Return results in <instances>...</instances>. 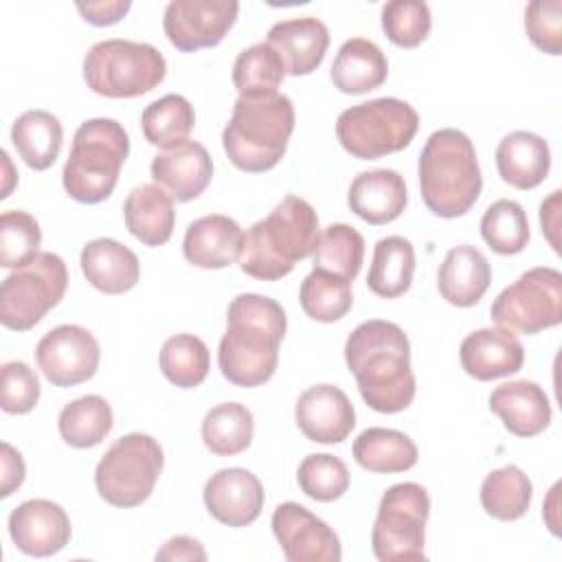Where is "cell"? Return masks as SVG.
Instances as JSON below:
<instances>
[{
	"mask_svg": "<svg viewBox=\"0 0 562 562\" xmlns=\"http://www.w3.org/2000/svg\"><path fill=\"white\" fill-rule=\"evenodd\" d=\"M314 270L336 274L340 279L353 281L362 268L364 239L349 224H329L312 252Z\"/></svg>",
	"mask_w": 562,
	"mask_h": 562,
	"instance_id": "cell-38",
	"label": "cell"
},
{
	"mask_svg": "<svg viewBox=\"0 0 562 562\" xmlns=\"http://www.w3.org/2000/svg\"><path fill=\"white\" fill-rule=\"evenodd\" d=\"M283 77V59L268 42H259L244 48L233 64V86L244 99H261L277 94V88L281 86Z\"/></svg>",
	"mask_w": 562,
	"mask_h": 562,
	"instance_id": "cell-36",
	"label": "cell"
},
{
	"mask_svg": "<svg viewBox=\"0 0 562 562\" xmlns=\"http://www.w3.org/2000/svg\"><path fill=\"white\" fill-rule=\"evenodd\" d=\"M318 237L314 206L299 195H285L268 217L246 231L237 259L239 268L252 279L277 281L290 274L296 261L314 252Z\"/></svg>",
	"mask_w": 562,
	"mask_h": 562,
	"instance_id": "cell-3",
	"label": "cell"
},
{
	"mask_svg": "<svg viewBox=\"0 0 562 562\" xmlns=\"http://www.w3.org/2000/svg\"><path fill=\"white\" fill-rule=\"evenodd\" d=\"M459 360L470 378L490 382L520 371L525 349L514 331L505 327H483L463 338Z\"/></svg>",
	"mask_w": 562,
	"mask_h": 562,
	"instance_id": "cell-19",
	"label": "cell"
},
{
	"mask_svg": "<svg viewBox=\"0 0 562 562\" xmlns=\"http://www.w3.org/2000/svg\"><path fill=\"white\" fill-rule=\"evenodd\" d=\"M2 450V485H0V494L7 498L11 496L24 481V474H26V468H24V459L22 454L7 441H2L0 446Z\"/></svg>",
	"mask_w": 562,
	"mask_h": 562,
	"instance_id": "cell-49",
	"label": "cell"
},
{
	"mask_svg": "<svg viewBox=\"0 0 562 562\" xmlns=\"http://www.w3.org/2000/svg\"><path fill=\"white\" fill-rule=\"evenodd\" d=\"M490 411L516 437H536L551 424V404L544 389L531 380H514L496 386Z\"/></svg>",
	"mask_w": 562,
	"mask_h": 562,
	"instance_id": "cell-23",
	"label": "cell"
},
{
	"mask_svg": "<svg viewBox=\"0 0 562 562\" xmlns=\"http://www.w3.org/2000/svg\"><path fill=\"white\" fill-rule=\"evenodd\" d=\"M481 237L498 255H518L529 241L525 209L507 198L492 202L481 217Z\"/></svg>",
	"mask_w": 562,
	"mask_h": 562,
	"instance_id": "cell-41",
	"label": "cell"
},
{
	"mask_svg": "<svg viewBox=\"0 0 562 562\" xmlns=\"http://www.w3.org/2000/svg\"><path fill=\"white\" fill-rule=\"evenodd\" d=\"M299 301L303 312L318 323L340 321L353 305L351 281L323 270H312L301 281Z\"/></svg>",
	"mask_w": 562,
	"mask_h": 562,
	"instance_id": "cell-40",
	"label": "cell"
},
{
	"mask_svg": "<svg viewBox=\"0 0 562 562\" xmlns=\"http://www.w3.org/2000/svg\"><path fill=\"white\" fill-rule=\"evenodd\" d=\"M255 432V417L250 408L239 402H224L206 411L202 419V441L217 457H233L244 452Z\"/></svg>",
	"mask_w": 562,
	"mask_h": 562,
	"instance_id": "cell-34",
	"label": "cell"
},
{
	"mask_svg": "<svg viewBox=\"0 0 562 562\" xmlns=\"http://www.w3.org/2000/svg\"><path fill=\"white\" fill-rule=\"evenodd\" d=\"M419 127L417 110L395 97H380L340 112L338 143L360 160H375L411 145Z\"/></svg>",
	"mask_w": 562,
	"mask_h": 562,
	"instance_id": "cell-8",
	"label": "cell"
},
{
	"mask_svg": "<svg viewBox=\"0 0 562 562\" xmlns=\"http://www.w3.org/2000/svg\"><path fill=\"white\" fill-rule=\"evenodd\" d=\"M40 380L35 371L22 362L11 360L0 371V406L9 415H24L40 402Z\"/></svg>",
	"mask_w": 562,
	"mask_h": 562,
	"instance_id": "cell-45",
	"label": "cell"
},
{
	"mask_svg": "<svg viewBox=\"0 0 562 562\" xmlns=\"http://www.w3.org/2000/svg\"><path fill=\"white\" fill-rule=\"evenodd\" d=\"M430 496L419 483L406 481L391 485L378 505L371 531V549L380 562L424 560L426 520Z\"/></svg>",
	"mask_w": 562,
	"mask_h": 562,
	"instance_id": "cell-10",
	"label": "cell"
},
{
	"mask_svg": "<svg viewBox=\"0 0 562 562\" xmlns=\"http://www.w3.org/2000/svg\"><path fill=\"white\" fill-rule=\"evenodd\" d=\"M490 316L498 327L538 334L562 323V274L549 266L522 272L492 303Z\"/></svg>",
	"mask_w": 562,
	"mask_h": 562,
	"instance_id": "cell-12",
	"label": "cell"
},
{
	"mask_svg": "<svg viewBox=\"0 0 562 562\" xmlns=\"http://www.w3.org/2000/svg\"><path fill=\"white\" fill-rule=\"evenodd\" d=\"M244 233L228 215H204L187 226L182 239V255L189 263L206 270L231 266L239 259Z\"/></svg>",
	"mask_w": 562,
	"mask_h": 562,
	"instance_id": "cell-22",
	"label": "cell"
},
{
	"mask_svg": "<svg viewBox=\"0 0 562 562\" xmlns=\"http://www.w3.org/2000/svg\"><path fill=\"white\" fill-rule=\"evenodd\" d=\"M193 125H195L193 105L182 94H165L151 101L140 114V127H143L145 140L160 149H171L189 140Z\"/></svg>",
	"mask_w": 562,
	"mask_h": 562,
	"instance_id": "cell-35",
	"label": "cell"
},
{
	"mask_svg": "<svg viewBox=\"0 0 562 562\" xmlns=\"http://www.w3.org/2000/svg\"><path fill=\"white\" fill-rule=\"evenodd\" d=\"M11 140L18 156L35 171H46L59 156L64 127L53 112L26 110L11 125Z\"/></svg>",
	"mask_w": 562,
	"mask_h": 562,
	"instance_id": "cell-30",
	"label": "cell"
},
{
	"mask_svg": "<svg viewBox=\"0 0 562 562\" xmlns=\"http://www.w3.org/2000/svg\"><path fill=\"white\" fill-rule=\"evenodd\" d=\"M112 406L101 395H83L68 402L57 419L61 439L72 448L99 446L112 430Z\"/></svg>",
	"mask_w": 562,
	"mask_h": 562,
	"instance_id": "cell-33",
	"label": "cell"
},
{
	"mask_svg": "<svg viewBox=\"0 0 562 562\" xmlns=\"http://www.w3.org/2000/svg\"><path fill=\"white\" fill-rule=\"evenodd\" d=\"M345 362L362 400L378 413H400L415 397L411 342L391 321H364L345 342Z\"/></svg>",
	"mask_w": 562,
	"mask_h": 562,
	"instance_id": "cell-1",
	"label": "cell"
},
{
	"mask_svg": "<svg viewBox=\"0 0 562 562\" xmlns=\"http://www.w3.org/2000/svg\"><path fill=\"white\" fill-rule=\"evenodd\" d=\"M560 193L562 191L555 189L540 204V226H542V233H544L547 241L551 244V248L555 252H560V241H558V231H560Z\"/></svg>",
	"mask_w": 562,
	"mask_h": 562,
	"instance_id": "cell-50",
	"label": "cell"
},
{
	"mask_svg": "<svg viewBox=\"0 0 562 562\" xmlns=\"http://www.w3.org/2000/svg\"><path fill=\"white\" fill-rule=\"evenodd\" d=\"M42 231L26 211H4L0 217V266L24 268L40 255Z\"/></svg>",
	"mask_w": 562,
	"mask_h": 562,
	"instance_id": "cell-43",
	"label": "cell"
},
{
	"mask_svg": "<svg viewBox=\"0 0 562 562\" xmlns=\"http://www.w3.org/2000/svg\"><path fill=\"white\" fill-rule=\"evenodd\" d=\"M299 487L305 496L318 503L338 501L349 490V470L342 459L321 452L307 454L296 470Z\"/></svg>",
	"mask_w": 562,
	"mask_h": 562,
	"instance_id": "cell-42",
	"label": "cell"
},
{
	"mask_svg": "<svg viewBox=\"0 0 562 562\" xmlns=\"http://www.w3.org/2000/svg\"><path fill=\"white\" fill-rule=\"evenodd\" d=\"M149 169L156 184L178 202L198 198L213 178V160L206 147L195 140H184L178 147L156 154Z\"/></svg>",
	"mask_w": 562,
	"mask_h": 562,
	"instance_id": "cell-20",
	"label": "cell"
},
{
	"mask_svg": "<svg viewBox=\"0 0 562 562\" xmlns=\"http://www.w3.org/2000/svg\"><path fill=\"white\" fill-rule=\"evenodd\" d=\"M492 281V268L485 255L470 246L461 244L448 250L439 270L437 288L439 294L457 307H472L487 292Z\"/></svg>",
	"mask_w": 562,
	"mask_h": 562,
	"instance_id": "cell-26",
	"label": "cell"
},
{
	"mask_svg": "<svg viewBox=\"0 0 562 562\" xmlns=\"http://www.w3.org/2000/svg\"><path fill=\"white\" fill-rule=\"evenodd\" d=\"M415 274V248L406 237H382L373 248L367 288L382 299H397L408 292Z\"/></svg>",
	"mask_w": 562,
	"mask_h": 562,
	"instance_id": "cell-32",
	"label": "cell"
},
{
	"mask_svg": "<svg viewBox=\"0 0 562 562\" xmlns=\"http://www.w3.org/2000/svg\"><path fill=\"white\" fill-rule=\"evenodd\" d=\"M288 318L283 307L263 294H237L226 312V331L217 347L222 375L244 389L268 382L279 364V345Z\"/></svg>",
	"mask_w": 562,
	"mask_h": 562,
	"instance_id": "cell-2",
	"label": "cell"
},
{
	"mask_svg": "<svg viewBox=\"0 0 562 562\" xmlns=\"http://www.w3.org/2000/svg\"><path fill=\"white\" fill-rule=\"evenodd\" d=\"M167 75L162 53L134 40L97 42L83 57V81L108 99H134L154 90Z\"/></svg>",
	"mask_w": 562,
	"mask_h": 562,
	"instance_id": "cell-7",
	"label": "cell"
},
{
	"mask_svg": "<svg viewBox=\"0 0 562 562\" xmlns=\"http://www.w3.org/2000/svg\"><path fill=\"white\" fill-rule=\"evenodd\" d=\"M294 132V105L285 94L261 99L239 97L222 132L228 160L248 173H263L279 165Z\"/></svg>",
	"mask_w": 562,
	"mask_h": 562,
	"instance_id": "cell-5",
	"label": "cell"
},
{
	"mask_svg": "<svg viewBox=\"0 0 562 562\" xmlns=\"http://www.w3.org/2000/svg\"><path fill=\"white\" fill-rule=\"evenodd\" d=\"M389 61L382 48L364 37L347 40L331 64L329 77L334 88L345 94H364L386 81Z\"/></svg>",
	"mask_w": 562,
	"mask_h": 562,
	"instance_id": "cell-29",
	"label": "cell"
},
{
	"mask_svg": "<svg viewBox=\"0 0 562 562\" xmlns=\"http://www.w3.org/2000/svg\"><path fill=\"white\" fill-rule=\"evenodd\" d=\"M125 228L145 246L169 241L176 224L173 198L160 184H138L123 202Z\"/></svg>",
	"mask_w": 562,
	"mask_h": 562,
	"instance_id": "cell-28",
	"label": "cell"
},
{
	"mask_svg": "<svg viewBox=\"0 0 562 562\" xmlns=\"http://www.w3.org/2000/svg\"><path fill=\"white\" fill-rule=\"evenodd\" d=\"M525 29L536 48L547 55L562 53V0H533L525 9Z\"/></svg>",
	"mask_w": 562,
	"mask_h": 562,
	"instance_id": "cell-46",
	"label": "cell"
},
{
	"mask_svg": "<svg viewBox=\"0 0 562 562\" xmlns=\"http://www.w3.org/2000/svg\"><path fill=\"white\" fill-rule=\"evenodd\" d=\"M158 362L162 375L171 384L180 389H193L200 386L209 375L211 353L202 338L193 334H176L165 340Z\"/></svg>",
	"mask_w": 562,
	"mask_h": 562,
	"instance_id": "cell-39",
	"label": "cell"
},
{
	"mask_svg": "<svg viewBox=\"0 0 562 562\" xmlns=\"http://www.w3.org/2000/svg\"><path fill=\"white\" fill-rule=\"evenodd\" d=\"M68 270L59 255L40 252L31 263L11 272L0 288V323L29 331L66 294Z\"/></svg>",
	"mask_w": 562,
	"mask_h": 562,
	"instance_id": "cell-11",
	"label": "cell"
},
{
	"mask_svg": "<svg viewBox=\"0 0 562 562\" xmlns=\"http://www.w3.org/2000/svg\"><path fill=\"white\" fill-rule=\"evenodd\" d=\"M35 360L53 386H77L88 382L101 360L97 338L81 325H57L42 336Z\"/></svg>",
	"mask_w": 562,
	"mask_h": 562,
	"instance_id": "cell-13",
	"label": "cell"
},
{
	"mask_svg": "<svg viewBox=\"0 0 562 562\" xmlns=\"http://www.w3.org/2000/svg\"><path fill=\"white\" fill-rule=\"evenodd\" d=\"M496 169L503 182L520 191L536 189L551 169L547 140L527 130H516L503 136L496 147Z\"/></svg>",
	"mask_w": 562,
	"mask_h": 562,
	"instance_id": "cell-27",
	"label": "cell"
},
{
	"mask_svg": "<svg viewBox=\"0 0 562 562\" xmlns=\"http://www.w3.org/2000/svg\"><path fill=\"white\" fill-rule=\"evenodd\" d=\"M353 459L356 463L375 474H395L406 472L417 463V446L415 441L393 428H367L353 441Z\"/></svg>",
	"mask_w": 562,
	"mask_h": 562,
	"instance_id": "cell-31",
	"label": "cell"
},
{
	"mask_svg": "<svg viewBox=\"0 0 562 562\" xmlns=\"http://www.w3.org/2000/svg\"><path fill=\"white\" fill-rule=\"evenodd\" d=\"M81 272L92 288L103 294L130 292L140 279V263L125 244L99 237L81 248Z\"/></svg>",
	"mask_w": 562,
	"mask_h": 562,
	"instance_id": "cell-25",
	"label": "cell"
},
{
	"mask_svg": "<svg viewBox=\"0 0 562 562\" xmlns=\"http://www.w3.org/2000/svg\"><path fill=\"white\" fill-rule=\"evenodd\" d=\"M406 182L395 169H369L351 180L349 209L371 226L397 220L406 206Z\"/></svg>",
	"mask_w": 562,
	"mask_h": 562,
	"instance_id": "cell-24",
	"label": "cell"
},
{
	"mask_svg": "<svg viewBox=\"0 0 562 562\" xmlns=\"http://www.w3.org/2000/svg\"><path fill=\"white\" fill-rule=\"evenodd\" d=\"M162 465V448L151 435H123L105 450L97 463V492L105 503L114 507H136L151 496Z\"/></svg>",
	"mask_w": 562,
	"mask_h": 562,
	"instance_id": "cell-9",
	"label": "cell"
},
{
	"mask_svg": "<svg viewBox=\"0 0 562 562\" xmlns=\"http://www.w3.org/2000/svg\"><path fill=\"white\" fill-rule=\"evenodd\" d=\"M270 527L290 562H338L342 558L336 531L294 501L277 505Z\"/></svg>",
	"mask_w": 562,
	"mask_h": 562,
	"instance_id": "cell-15",
	"label": "cell"
},
{
	"mask_svg": "<svg viewBox=\"0 0 562 562\" xmlns=\"http://www.w3.org/2000/svg\"><path fill=\"white\" fill-rule=\"evenodd\" d=\"M558 490H560V483H555L549 492V498L544 503V509H542V518L547 520L549 529L553 536H558V518H555V512H558Z\"/></svg>",
	"mask_w": 562,
	"mask_h": 562,
	"instance_id": "cell-51",
	"label": "cell"
},
{
	"mask_svg": "<svg viewBox=\"0 0 562 562\" xmlns=\"http://www.w3.org/2000/svg\"><path fill=\"white\" fill-rule=\"evenodd\" d=\"M531 481L518 465L490 472L481 483V505L496 520H518L531 505Z\"/></svg>",
	"mask_w": 562,
	"mask_h": 562,
	"instance_id": "cell-37",
	"label": "cell"
},
{
	"mask_svg": "<svg viewBox=\"0 0 562 562\" xmlns=\"http://www.w3.org/2000/svg\"><path fill=\"white\" fill-rule=\"evenodd\" d=\"M9 536L22 553L48 558L70 542L72 527L61 505L46 498H29L11 512Z\"/></svg>",
	"mask_w": 562,
	"mask_h": 562,
	"instance_id": "cell-16",
	"label": "cell"
},
{
	"mask_svg": "<svg viewBox=\"0 0 562 562\" xmlns=\"http://www.w3.org/2000/svg\"><path fill=\"white\" fill-rule=\"evenodd\" d=\"M132 9L130 0H99V2H77L81 18L94 26L116 24Z\"/></svg>",
	"mask_w": 562,
	"mask_h": 562,
	"instance_id": "cell-47",
	"label": "cell"
},
{
	"mask_svg": "<svg viewBox=\"0 0 562 562\" xmlns=\"http://www.w3.org/2000/svg\"><path fill=\"white\" fill-rule=\"evenodd\" d=\"M422 200L439 217L465 215L481 195L483 178L468 134L454 127L432 132L417 162Z\"/></svg>",
	"mask_w": 562,
	"mask_h": 562,
	"instance_id": "cell-4",
	"label": "cell"
},
{
	"mask_svg": "<svg viewBox=\"0 0 562 562\" xmlns=\"http://www.w3.org/2000/svg\"><path fill=\"white\" fill-rule=\"evenodd\" d=\"M239 15L235 0H171L162 15V31L180 53L217 46Z\"/></svg>",
	"mask_w": 562,
	"mask_h": 562,
	"instance_id": "cell-14",
	"label": "cell"
},
{
	"mask_svg": "<svg viewBox=\"0 0 562 562\" xmlns=\"http://www.w3.org/2000/svg\"><path fill=\"white\" fill-rule=\"evenodd\" d=\"M263 485L246 468L217 470L204 485V505L209 514L228 527L255 522L263 509Z\"/></svg>",
	"mask_w": 562,
	"mask_h": 562,
	"instance_id": "cell-18",
	"label": "cell"
},
{
	"mask_svg": "<svg viewBox=\"0 0 562 562\" xmlns=\"http://www.w3.org/2000/svg\"><path fill=\"white\" fill-rule=\"evenodd\" d=\"M268 44L283 59L288 75L303 77L314 72L325 59L329 48V31L314 15L281 20L270 26Z\"/></svg>",
	"mask_w": 562,
	"mask_h": 562,
	"instance_id": "cell-21",
	"label": "cell"
},
{
	"mask_svg": "<svg viewBox=\"0 0 562 562\" xmlns=\"http://www.w3.org/2000/svg\"><path fill=\"white\" fill-rule=\"evenodd\" d=\"M294 419L310 441L340 443L356 426V411L342 389L334 384H314L299 395Z\"/></svg>",
	"mask_w": 562,
	"mask_h": 562,
	"instance_id": "cell-17",
	"label": "cell"
},
{
	"mask_svg": "<svg viewBox=\"0 0 562 562\" xmlns=\"http://www.w3.org/2000/svg\"><path fill=\"white\" fill-rule=\"evenodd\" d=\"M130 154V136L114 119L83 121L70 145L61 182L66 193L81 204L108 200L116 187L121 167Z\"/></svg>",
	"mask_w": 562,
	"mask_h": 562,
	"instance_id": "cell-6",
	"label": "cell"
},
{
	"mask_svg": "<svg viewBox=\"0 0 562 562\" xmlns=\"http://www.w3.org/2000/svg\"><path fill=\"white\" fill-rule=\"evenodd\" d=\"M382 29L400 48L419 46L432 26L430 9L424 0H391L382 7Z\"/></svg>",
	"mask_w": 562,
	"mask_h": 562,
	"instance_id": "cell-44",
	"label": "cell"
},
{
	"mask_svg": "<svg viewBox=\"0 0 562 562\" xmlns=\"http://www.w3.org/2000/svg\"><path fill=\"white\" fill-rule=\"evenodd\" d=\"M156 560H169V562H178V560H206V551L202 547L200 540L191 538V536H173L169 538L158 551H156Z\"/></svg>",
	"mask_w": 562,
	"mask_h": 562,
	"instance_id": "cell-48",
	"label": "cell"
}]
</instances>
